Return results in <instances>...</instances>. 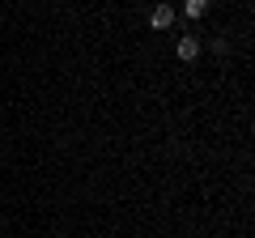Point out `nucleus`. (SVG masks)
<instances>
[{
  "label": "nucleus",
  "mask_w": 255,
  "mask_h": 238,
  "mask_svg": "<svg viewBox=\"0 0 255 238\" xmlns=\"http://www.w3.org/2000/svg\"><path fill=\"white\" fill-rule=\"evenodd\" d=\"M174 55H179L183 64H191V60L200 55V38H196V34H183V38H179V47H174Z\"/></svg>",
  "instance_id": "obj_1"
},
{
  "label": "nucleus",
  "mask_w": 255,
  "mask_h": 238,
  "mask_svg": "<svg viewBox=\"0 0 255 238\" xmlns=\"http://www.w3.org/2000/svg\"><path fill=\"white\" fill-rule=\"evenodd\" d=\"M149 26H153V30H170L174 26V9H170V4H157V9L149 13Z\"/></svg>",
  "instance_id": "obj_2"
},
{
  "label": "nucleus",
  "mask_w": 255,
  "mask_h": 238,
  "mask_svg": "<svg viewBox=\"0 0 255 238\" xmlns=\"http://www.w3.org/2000/svg\"><path fill=\"white\" fill-rule=\"evenodd\" d=\"M183 13H187L191 21H200L204 13H209V0H183Z\"/></svg>",
  "instance_id": "obj_3"
}]
</instances>
